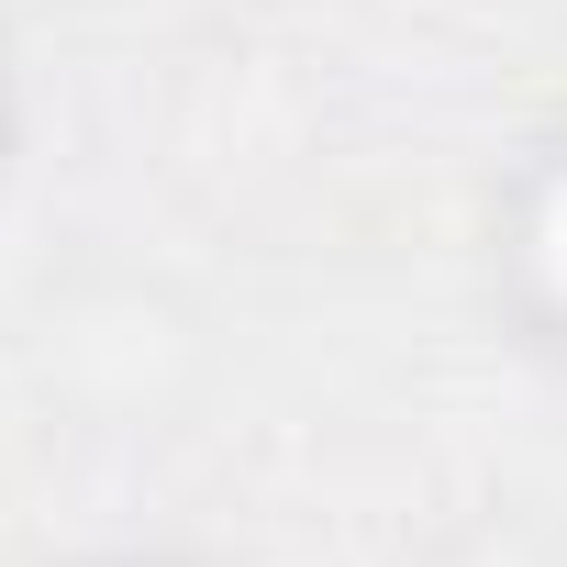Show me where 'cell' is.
<instances>
[{"label":"cell","instance_id":"obj_1","mask_svg":"<svg viewBox=\"0 0 567 567\" xmlns=\"http://www.w3.org/2000/svg\"><path fill=\"white\" fill-rule=\"evenodd\" d=\"M534 278L556 290V312H567V167L545 178V200H534Z\"/></svg>","mask_w":567,"mask_h":567}]
</instances>
